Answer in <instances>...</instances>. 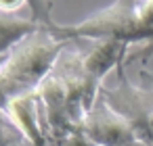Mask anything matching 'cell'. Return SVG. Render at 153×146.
Returning a JSON list of instances; mask_svg holds the SVG:
<instances>
[{"label":"cell","mask_w":153,"mask_h":146,"mask_svg":"<svg viewBox=\"0 0 153 146\" xmlns=\"http://www.w3.org/2000/svg\"><path fill=\"white\" fill-rule=\"evenodd\" d=\"M63 48L65 40L48 29H40L11 50L7 65L0 69V106L7 109L17 96L34 92L53 71Z\"/></svg>","instance_id":"obj_1"},{"label":"cell","mask_w":153,"mask_h":146,"mask_svg":"<svg viewBox=\"0 0 153 146\" xmlns=\"http://www.w3.org/2000/svg\"><path fill=\"white\" fill-rule=\"evenodd\" d=\"M136 4L138 0H115L107 9L94 13L82 23L61 27V40H103L115 38L134 44L136 34Z\"/></svg>","instance_id":"obj_2"},{"label":"cell","mask_w":153,"mask_h":146,"mask_svg":"<svg viewBox=\"0 0 153 146\" xmlns=\"http://www.w3.org/2000/svg\"><path fill=\"white\" fill-rule=\"evenodd\" d=\"M80 127L99 146H122L136 136L132 123L124 115H120L103 96H99L94 106L86 113Z\"/></svg>","instance_id":"obj_3"},{"label":"cell","mask_w":153,"mask_h":146,"mask_svg":"<svg viewBox=\"0 0 153 146\" xmlns=\"http://www.w3.org/2000/svg\"><path fill=\"white\" fill-rule=\"evenodd\" d=\"M7 111H9L11 119L15 121V125L25 136V140L30 142V146H51L48 138H46V129H44V121H42V113H40V100H38L36 90L11 100Z\"/></svg>","instance_id":"obj_4"},{"label":"cell","mask_w":153,"mask_h":146,"mask_svg":"<svg viewBox=\"0 0 153 146\" xmlns=\"http://www.w3.org/2000/svg\"><path fill=\"white\" fill-rule=\"evenodd\" d=\"M130 44L126 42H120L115 38H103V40H92V46L82 52V63H84V69L86 73L97 79L99 84L103 81V77L113 69H122V61L126 56V50H128Z\"/></svg>","instance_id":"obj_5"},{"label":"cell","mask_w":153,"mask_h":146,"mask_svg":"<svg viewBox=\"0 0 153 146\" xmlns=\"http://www.w3.org/2000/svg\"><path fill=\"white\" fill-rule=\"evenodd\" d=\"M40 29H44V27L40 23H36L34 19H23L19 15L0 11V54H9L25 38H30L32 34L40 32Z\"/></svg>","instance_id":"obj_6"},{"label":"cell","mask_w":153,"mask_h":146,"mask_svg":"<svg viewBox=\"0 0 153 146\" xmlns=\"http://www.w3.org/2000/svg\"><path fill=\"white\" fill-rule=\"evenodd\" d=\"M153 42V0H138L136 4V34L134 44ZM153 50V44L147 52Z\"/></svg>","instance_id":"obj_7"},{"label":"cell","mask_w":153,"mask_h":146,"mask_svg":"<svg viewBox=\"0 0 153 146\" xmlns=\"http://www.w3.org/2000/svg\"><path fill=\"white\" fill-rule=\"evenodd\" d=\"M0 146H30L21 129L11 119L9 111L0 106Z\"/></svg>","instance_id":"obj_8"},{"label":"cell","mask_w":153,"mask_h":146,"mask_svg":"<svg viewBox=\"0 0 153 146\" xmlns=\"http://www.w3.org/2000/svg\"><path fill=\"white\" fill-rule=\"evenodd\" d=\"M59 146H99V144H94L82 127H76V129H74Z\"/></svg>","instance_id":"obj_9"},{"label":"cell","mask_w":153,"mask_h":146,"mask_svg":"<svg viewBox=\"0 0 153 146\" xmlns=\"http://www.w3.org/2000/svg\"><path fill=\"white\" fill-rule=\"evenodd\" d=\"M122 146H153V144H149L147 140H143V138H138V136H134V138H130L128 142H124Z\"/></svg>","instance_id":"obj_10"},{"label":"cell","mask_w":153,"mask_h":146,"mask_svg":"<svg viewBox=\"0 0 153 146\" xmlns=\"http://www.w3.org/2000/svg\"><path fill=\"white\" fill-rule=\"evenodd\" d=\"M143 77H145V81H147V86H149V88L153 90V75H147V73L143 71Z\"/></svg>","instance_id":"obj_11"},{"label":"cell","mask_w":153,"mask_h":146,"mask_svg":"<svg viewBox=\"0 0 153 146\" xmlns=\"http://www.w3.org/2000/svg\"><path fill=\"white\" fill-rule=\"evenodd\" d=\"M11 54V52H9ZM9 54H0V69H2L4 65H7V61H9Z\"/></svg>","instance_id":"obj_12"},{"label":"cell","mask_w":153,"mask_h":146,"mask_svg":"<svg viewBox=\"0 0 153 146\" xmlns=\"http://www.w3.org/2000/svg\"><path fill=\"white\" fill-rule=\"evenodd\" d=\"M151 52H153V50H151Z\"/></svg>","instance_id":"obj_13"}]
</instances>
